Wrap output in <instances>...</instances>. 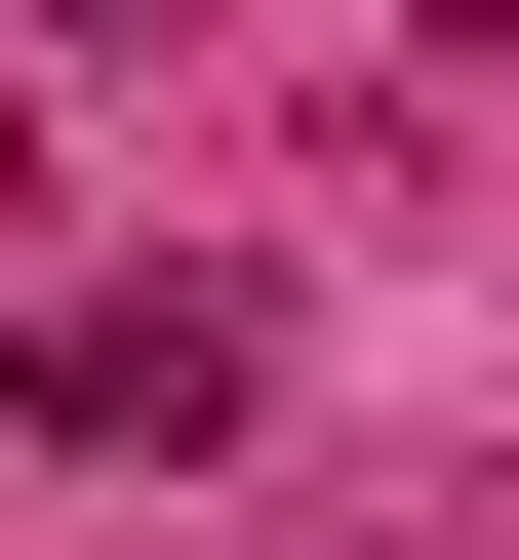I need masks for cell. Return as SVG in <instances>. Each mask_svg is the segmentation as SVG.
I'll return each mask as SVG.
<instances>
[{"label": "cell", "mask_w": 519, "mask_h": 560, "mask_svg": "<svg viewBox=\"0 0 519 560\" xmlns=\"http://www.w3.org/2000/svg\"><path fill=\"white\" fill-rule=\"evenodd\" d=\"M240 280H81V320H40V361H0V441H81V480H161V441H240Z\"/></svg>", "instance_id": "6da1fadb"}, {"label": "cell", "mask_w": 519, "mask_h": 560, "mask_svg": "<svg viewBox=\"0 0 519 560\" xmlns=\"http://www.w3.org/2000/svg\"><path fill=\"white\" fill-rule=\"evenodd\" d=\"M0 40H200V0H0Z\"/></svg>", "instance_id": "7a4b0ae2"}]
</instances>
